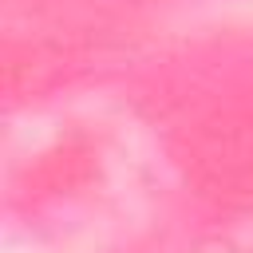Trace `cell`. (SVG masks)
Listing matches in <instances>:
<instances>
[]
</instances>
